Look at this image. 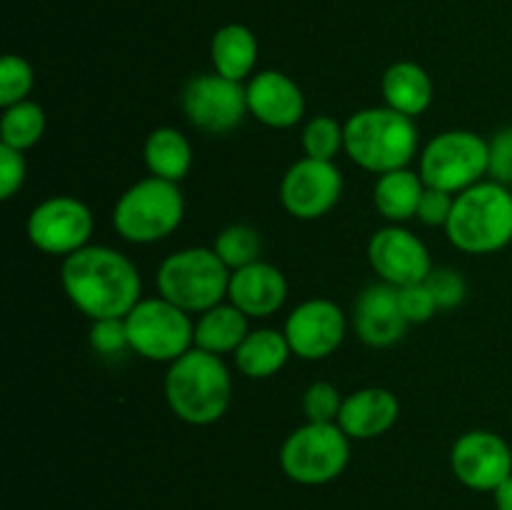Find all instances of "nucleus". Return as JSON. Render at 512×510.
<instances>
[{
	"mask_svg": "<svg viewBox=\"0 0 512 510\" xmlns=\"http://www.w3.org/2000/svg\"><path fill=\"white\" fill-rule=\"evenodd\" d=\"M60 285L90 320L125 318L143 300V280L135 263L108 245H85L63 258Z\"/></svg>",
	"mask_w": 512,
	"mask_h": 510,
	"instance_id": "nucleus-1",
	"label": "nucleus"
},
{
	"mask_svg": "<svg viewBox=\"0 0 512 510\" xmlns=\"http://www.w3.org/2000/svg\"><path fill=\"white\" fill-rule=\"evenodd\" d=\"M163 390L175 418L188 425H213L228 413L233 380L220 355L190 348L168 365Z\"/></svg>",
	"mask_w": 512,
	"mask_h": 510,
	"instance_id": "nucleus-2",
	"label": "nucleus"
},
{
	"mask_svg": "<svg viewBox=\"0 0 512 510\" xmlns=\"http://www.w3.org/2000/svg\"><path fill=\"white\" fill-rule=\"evenodd\" d=\"M345 153L363 170L375 175L403 170L418 155L420 135L415 118L388 105L363 108L343 123Z\"/></svg>",
	"mask_w": 512,
	"mask_h": 510,
	"instance_id": "nucleus-3",
	"label": "nucleus"
},
{
	"mask_svg": "<svg viewBox=\"0 0 512 510\" xmlns=\"http://www.w3.org/2000/svg\"><path fill=\"white\" fill-rule=\"evenodd\" d=\"M448 240L470 255H490L512 243V190L498 180H480L455 195L445 225Z\"/></svg>",
	"mask_w": 512,
	"mask_h": 510,
	"instance_id": "nucleus-4",
	"label": "nucleus"
},
{
	"mask_svg": "<svg viewBox=\"0 0 512 510\" xmlns=\"http://www.w3.org/2000/svg\"><path fill=\"white\" fill-rule=\"evenodd\" d=\"M183 215L185 198L178 183L148 175L118 198L113 228L128 243L150 245L173 235L183 223Z\"/></svg>",
	"mask_w": 512,
	"mask_h": 510,
	"instance_id": "nucleus-5",
	"label": "nucleus"
},
{
	"mask_svg": "<svg viewBox=\"0 0 512 510\" xmlns=\"http://www.w3.org/2000/svg\"><path fill=\"white\" fill-rule=\"evenodd\" d=\"M230 273L213 248H183L160 263L155 285L165 300L200 315L228 298Z\"/></svg>",
	"mask_w": 512,
	"mask_h": 510,
	"instance_id": "nucleus-6",
	"label": "nucleus"
},
{
	"mask_svg": "<svg viewBox=\"0 0 512 510\" xmlns=\"http://www.w3.org/2000/svg\"><path fill=\"white\" fill-rule=\"evenodd\" d=\"M490 170V145L473 130H445L420 150V178L428 188L463 193L485 180Z\"/></svg>",
	"mask_w": 512,
	"mask_h": 510,
	"instance_id": "nucleus-7",
	"label": "nucleus"
},
{
	"mask_svg": "<svg viewBox=\"0 0 512 510\" xmlns=\"http://www.w3.org/2000/svg\"><path fill=\"white\" fill-rule=\"evenodd\" d=\"M350 463V438L338 423H305L280 445V468L293 483L325 485Z\"/></svg>",
	"mask_w": 512,
	"mask_h": 510,
	"instance_id": "nucleus-8",
	"label": "nucleus"
},
{
	"mask_svg": "<svg viewBox=\"0 0 512 510\" xmlns=\"http://www.w3.org/2000/svg\"><path fill=\"white\" fill-rule=\"evenodd\" d=\"M125 328L130 350L153 363L170 365L195 348V323L190 320V313L165 300L163 295L140 300L125 315Z\"/></svg>",
	"mask_w": 512,
	"mask_h": 510,
	"instance_id": "nucleus-9",
	"label": "nucleus"
},
{
	"mask_svg": "<svg viewBox=\"0 0 512 510\" xmlns=\"http://www.w3.org/2000/svg\"><path fill=\"white\" fill-rule=\"evenodd\" d=\"M93 228V213L83 200L73 195H53L30 210L25 233L40 253L68 258L90 245Z\"/></svg>",
	"mask_w": 512,
	"mask_h": 510,
	"instance_id": "nucleus-10",
	"label": "nucleus"
},
{
	"mask_svg": "<svg viewBox=\"0 0 512 510\" xmlns=\"http://www.w3.org/2000/svg\"><path fill=\"white\" fill-rule=\"evenodd\" d=\"M180 105L190 123L208 135H228L248 115L245 85L220 73L195 75L185 83Z\"/></svg>",
	"mask_w": 512,
	"mask_h": 510,
	"instance_id": "nucleus-11",
	"label": "nucleus"
},
{
	"mask_svg": "<svg viewBox=\"0 0 512 510\" xmlns=\"http://www.w3.org/2000/svg\"><path fill=\"white\" fill-rule=\"evenodd\" d=\"M343 195V175L330 160L300 158L280 180V203L293 218L318 220L328 215Z\"/></svg>",
	"mask_w": 512,
	"mask_h": 510,
	"instance_id": "nucleus-12",
	"label": "nucleus"
},
{
	"mask_svg": "<svg viewBox=\"0 0 512 510\" xmlns=\"http://www.w3.org/2000/svg\"><path fill=\"white\" fill-rule=\"evenodd\" d=\"M450 468L465 488L493 493L512 475V448L493 430H470L453 443Z\"/></svg>",
	"mask_w": 512,
	"mask_h": 510,
	"instance_id": "nucleus-13",
	"label": "nucleus"
},
{
	"mask_svg": "<svg viewBox=\"0 0 512 510\" xmlns=\"http://www.w3.org/2000/svg\"><path fill=\"white\" fill-rule=\"evenodd\" d=\"M283 333L293 355L303 360H323L343 345L348 318L333 300L310 298L288 315Z\"/></svg>",
	"mask_w": 512,
	"mask_h": 510,
	"instance_id": "nucleus-14",
	"label": "nucleus"
},
{
	"mask_svg": "<svg viewBox=\"0 0 512 510\" xmlns=\"http://www.w3.org/2000/svg\"><path fill=\"white\" fill-rule=\"evenodd\" d=\"M368 260L378 278L393 288L423 283L433 270V260L423 240L403 225L393 223L373 233L368 243Z\"/></svg>",
	"mask_w": 512,
	"mask_h": 510,
	"instance_id": "nucleus-15",
	"label": "nucleus"
},
{
	"mask_svg": "<svg viewBox=\"0 0 512 510\" xmlns=\"http://www.w3.org/2000/svg\"><path fill=\"white\" fill-rule=\"evenodd\" d=\"M248 113L275 130L293 128L305 115V95L290 75L280 70H260L245 85Z\"/></svg>",
	"mask_w": 512,
	"mask_h": 510,
	"instance_id": "nucleus-16",
	"label": "nucleus"
},
{
	"mask_svg": "<svg viewBox=\"0 0 512 510\" xmlns=\"http://www.w3.org/2000/svg\"><path fill=\"white\" fill-rule=\"evenodd\" d=\"M403 310H400L398 288L388 283H373L358 295L353 305V330L370 348H390L405 338L408 330Z\"/></svg>",
	"mask_w": 512,
	"mask_h": 510,
	"instance_id": "nucleus-17",
	"label": "nucleus"
},
{
	"mask_svg": "<svg viewBox=\"0 0 512 510\" xmlns=\"http://www.w3.org/2000/svg\"><path fill=\"white\" fill-rule=\"evenodd\" d=\"M228 300L248 318H270L288 300V280L273 263H250L230 273Z\"/></svg>",
	"mask_w": 512,
	"mask_h": 510,
	"instance_id": "nucleus-18",
	"label": "nucleus"
},
{
	"mask_svg": "<svg viewBox=\"0 0 512 510\" xmlns=\"http://www.w3.org/2000/svg\"><path fill=\"white\" fill-rule=\"evenodd\" d=\"M400 415V400L388 388H363L350 393L340 408L338 425L350 440H373L388 433Z\"/></svg>",
	"mask_w": 512,
	"mask_h": 510,
	"instance_id": "nucleus-19",
	"label": "nucleus"
},
{
	"mask_svg": "<svg viewBox=\"0 0 512 510\" xmlns=\"http://www.w3.org/2000/svg\"><path fill=\"white\" fill-rule=\"evenodd\" d=\"M380 90H383L385 105L408 118H418L433 103V80L428 70L413 60H398L390 65L383 75Z\"/></svg>",
	"mask_w": 512,
	"mask_h": 510,
	"instance_id": "nucleus-20",
	"label": "nucleus"
},
{
	"mask_svg": "<svg viewBox=\"0 0 512 510\" xmlns=\"http://www.w3.org/2000/svg\"><path fill=\"white\" fill-rule=\"evenodd\" d=\"M290 355H293V350H290L283 330L258 328L245 335L240 348L233 353V360L245 378L263 380L280 373L290 360Z\"/></svg>",
	"mask_w": 512,
	"mask_h": 510,
	"instance_id": "nucleus-21",
	"label": "nucleus"
},
{
	"mask_svg": "<svg viewBox=\"0 0 512 510\" xmlns=\"http://www.w3.org/2000/svg\"><path fill=\"white\" fill-rule=\"evenodd\" d=\"M248 320V315L235 308L230 300L213 305L195 320V348L213 355L235 353L245 340V335L250 333Z\"/></svg>",
	"mask_w": 512,
	"mask_h": 510,
	"instance_id": "nucleus-22",
	"label": "nucleus"
},
{
	"mask_svg": "<svg viewBox=\"0 0 512 510\" xmlns=\"http://www.w3.org/2000/svg\"><path fill=\"white\" fill-rule=\"evenodd\" d=\"M210 60L215 73L243 83L253 75L258 63V38L253 30L240 23L223 25L210 40Z\"/></svg>",
	"mask_w": 512,
	"mask_h": 510,
	"instance_id": "nucleus-23",
	"label": "nucleus"
},
{
	"mask_svg": "<svg viewBox=\"0 0 512 510\" xmlns=\"http://www.w3.org/2000/svg\"><path fill=\"white\" fill-rule=\"evenodd\" d=\"M143 160L150 175L170 180V183H180L193 165V148L178 128L163 125L145 138Z\"/></svg>",
	"mask_w": 512,
	"mask_h": 510,
	"instance_id": "nucleus-24",
	"label": "nucleus"
},
{
	"mask_svg": "<svg viewBox=\"0 0 512 510\" xmlns=\"http://www.w3.org/2000/svg\"><path fill=\"white\" fill-rule=\"evenodd\" d=\"M423 190L425 183L420 173H413L408 168L393 170V173L378 175L373 188V203L388 223L400 225L415 218Z\"/></svg>",
	"mask_w": 512,
	"mask_h": 510,
	"instance_id": "nucleus-25",
	"label": "nucleus"
},
{
	"mask_svg": "<svg viewBox=\"0 0 512 510\" xmlns=\"http://www.w3.org/2000/svg\"><path fill=\"white\" fill-rule=\"evenodd\" d=\"M45 133V110L35 100H20V103L3 108L0 115V145L8 148L30 150L40 143Z\"/></svg>",
	"mask_w": 512,
	"mask_h": 510,
	"instance_id": "nucleus-26",
	"label": "nucleus"
},
{
	"mask_svg": "<svg viewBox=\"0 0 512 510\" xmlns=\"http://www.w3.org/2000/svg\"><path fill=\"white\" fill-rule=\"evenodd\" d=\"M213 250L230 270H238L250 263H258L260 253H263V238L253 225L233 223L215 235Z\"/></svg>",
	"mask_w": 512,
	"mask_h": 510,
	"instance_id": "nucleus-27",
	"label": "nucleus"
},
{
	"mask_svg": "<svg viewBox=\"0 0 512 510\" xmlns=\"http://www.w3.org/2000/svg\"><path fill=\"white\" fill-rule=\"evenodd\" d=\"M300 140H303V150L308 158L333 163L335 155L345 150V128L330 115H315L313 120L305 123Z\"/></svg>",
	"mask_w": 512,
	"mask_h": 510,
	"instance_id": "nucleus-28",
	"label": "nucleus"
},
{
	"mask_svg": "<svg viewBox=\"0 0 512 510\" xmlns=\"http://www.w3.org/2000/svg\"><path fill=\"white\" fill-rule=\"evenodd\" d=\"M33 85V65L20 58V55H5L3 63H0V105L8 108V105L20 103V100H28Z\"/></svg>",
	"mask_w": 512,
	"mask_h": 510,
	"instance_id": "nucleus-29",
	"label": "nucleus"
},
{
	"mask_svg": "<svg viewBox=\"0 0 512 510\" xmlns=\"http://www.w3.org/2000/svg\"><path fill=\"white\" fill-rule=\"evenodd\" d=\"M343 400L345 398H340V390L333 383L318 380L305 390L303 413L308 423H338Z\"/></svg>",
	"mask_w": 512,
	"mask_h": 510,
	"instance_id": "nucleus-30",
	"label": "nucleus"
},
{
	"mask_svg": "<svg viewBox=\"0 0 512 510\" xmlns=\"http://www.w3.org/2000/svg\"><path fill=\"white\" fill-rule=\"evenodd\" d=\"M90 348L100 358H115L120 353H128L130 340L128 328H125V318L93 320V328H90Z\"/></svg>",
	"mask_w": 512,
	"mask_h": 510,
	"instance_id": "nucleus-31",
	"label": "nucleus"
},
{
	"mask_svg": "<svg viewBox=\"0 0 512 510\" xmlns=\"http://www.w3.org/2000/svg\"><path fill=\"white\" fill-rule=\"evenodd\" d=\"M425 283H428L430 293L438 300L440 310L458 308L465 300V295H468V283H465L463 275L453 268H433Z\"/></svg>",
	"mask_w": 512,
	"mask_h": 510,
	"instance_id": "nucleus-32",
	"label": "nucleus"
},
{
	"mask_svg": "<svg viewBox=\"0 0 512 510\" xmlns=\"http://www.w3.org/2000/svg\"><path fill=\"white\" fill-rule=\"evenodd\" d=\"M398 300H400V310H403L405 320H408L410 325L428 323V320L440 310L438 300H435V295L430 293L425 280L423 283L398 288Z\"/></svg>",
	"mask_w": 512,
	"mask_h": 510,
	"instance_id": "nucleus-33",
	"label": "nucleus"
},
{
	"mask_svg": "<svg viewBox=\"0 0 512 510\" xmlns=\"http://www.w3.org/2000/svg\"><path fill=\"white\" fill-rule=\"evenodd\" d=\"M453 205H455L453 193H445V190L428 188V185H425L423 195H420L415 218H418L423 225H428V228H445L450 220V213H453Z\"/></svg>",
	"mask_w": 512,
	"mask_h": 510,
	"instance_id": "nucleus-34",
	"label": "nucleus"
},
{
	"mask_svg": "<svg viewBox=\"0 0 512 510\" xmlns=\"http://www.w3.org/2000/svg\"><path fill=\"white\" fill-rule=\"evenodd\" d=\"M28 175V165H25V155L20 150L0 145V198L10 200L25 183Z\"/></svg>",
	"mask_w": 512,
	"mask_h": 510,
	"instance_id": "nucleus-35",
	"label": "nucleus"
},
{
	"mask_svg": "<svg viewBox=\"0 0 512 510\" xmlns=\"http://www.w3.org/2000/svg\"><path fill=\"white\" fill-rule=\"evenodd\" d=\"M490 145V180H498L503 185H512V125L510 128L498 130Z\"/></svg>",
	"mask_w": 512,
	"mask_h": 510,
	"instance_id": "nucleus-36",
	"label": "nucleus"
},
{
	"mask_svg": "<svg viewBox=\"0 0 512 510\" xmlns=\"http://www.w3.org/2000/svg\"><path fill=\"white\" fill-rule=\"evenodd\" d=\"M493 500L498 510H512V475L503 485H498V488L493 490Z\"/></svg>",
	"mask_w": 512,
	"mask_h": 510,
	"instance_id": "nucleus-37",
	"label": "nucleus"
}]
</instances>
